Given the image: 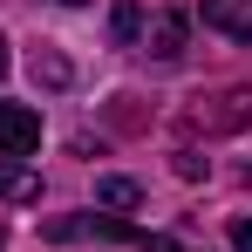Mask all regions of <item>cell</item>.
Returning a JSON list of instances; mask_svg holds the SVG:
<instances>
[{"label": "cell", "instance_id": "1", "mask_svg": "<svg viewBox=\"0 0 252 252\" xmlns=\"http://www.w3.org/2000/svg\"><path fill=\"white\" fill-rule=\"evenodd\" d=\"M41 150V109L0 102V157H34Z\"/></svg>", "mask_w": 252, "mask_h": 252}, {"label": "cell", "instance_id": "2", "mask_svg": "<svg viewBox=\"0 0 252 252\" xmlns=\"http://www.w3.org/2000/svg\"><path fill=\"white\" fill-rule=\"evenodd\" d=\"M136 48H143L150 62H177V55H184V14H177V7H157V14L143 21Z\"/></svg>", "mask_w": 252, "mask_h": 252}, {"label": "cell", "instance_id": "3", "mask_svg": "<svg viewBox=\"0 0 252 252\" xmlns=\"http://www.w3.org/2000/svg\"><path fill=\"white\" fill-rule=\"evenodd\" d=\"M191 123H198V129H246V123H252V89H225V95H205V102L191 109Z\"/></svg>", "mask_w": 252, "mask_h": 252}, {"label": "cell", "instance_id": "4", "mask_svg": "<svg viewBox=\"0 0 252 252\" xmlns=\"http://www.w3.org/2000/svg\"><path fill=\"white\" fill-rule=\"evenodd\" d=\"M198 14H205V28H218V34L252 41V0H198Z\"/></svg>", "mask_w": 252, "mask_h": 252}, {"label": "cell", "instance_id": "5", "mask_svg": "<svg viewBox=\"0 0 252 252\" xmlns=\"http://www.w3.org/2000/svg\"><path fill=\"white\" fill-rule=\"evenodd\" d=\"M0 198L7 205H34L41 198V170L28 164V157H0Z\"/></svg>", "mask_w": 252, "mask_h": 252}, {"label": "cell", "instance_id": "6", "mask_svg": "<svg viewBox=\"0 0 252 252\" xmlns=\"http://www.w3.org/2000/svg\"><path fill=\"white\" fill-rule=\"evenodd\" d=\"M28 68H34V82H48V89H68V82H75V62H68L62 48H48V41L28 48Z\"/></svg>", "mask_w": 252, "mask_h": 252}, {"label": "cell", "instance_id": "7", "mask_svg": "<svg viewBox=\"0 0 252 252\" xmlns=\"http://www.w3.org/2000/svg\"><path fill=\"white\" fill-rule=\"evenodd\" d=\"M95 205L102 211H136L143 205V184L136 177H95Z\"/></svg>", "mask_w": 252, "mask_h": 252}, {"label": "cell", "instance_id": "8", "mask_svg": "<svg viewBox=\"0 0 252 252\" xmlns=\"http://www.w3.org/2000/svg\"><path fill=\"white\" fill-rule=\"evenodd\" d=\"M143 34V0H116V14H109V41L116 48H136Z\"/></svg>", "mask_w": 252, "mask_h": 252}, {"label": "cell", "instance_id": "9", "mask_svg": "<svg viewBox=\"0 0 252 252\" xmlns=\"http://www.w3.org/2000/svg\"><path fill=\"white\" fill-rule=\"evenodd\" d=\"M232 252H252V218H232Z\"/></svg>", "mask_w": 252, "mask_h": 252}, {"label": "cell", "instance_id": "10", "mask_svg": "<svg viewBox=\"0 0 252 252\" xmlns=\"http://www.w3.org/2000/svg\"><path fill=\"white\" fill-rule=\"evenodd\" d=\"M143 246H150V252H184L177 239H143Z\"/></svg>", "mask_w": 252, "mask_h": 252}, {"label": "cell", "instance_id": "11", "mask_svg": "<svg viewBox=\"0 0 252 252\" xmlns=\"http://www.w3.org/2000/svg\"><path fill=\"white\" fill-rule=\"evenodd\" d=\"M0 75H7V34H0Z\"/></svg>", "mask_w": 252, "mask_h": 252}, {"label": "cell", "instance_id": "12", "mask_svg": "<svg viewBox=\"0 0 252 252\" xmlns=\"http://www.w3.org/2000/svg\"><path fill=\"white\" fill-rule=\"evenodd\" d=\"M62 7H89V0H62Z\"/></svg>", "mask_w": 252, "mask_h": 252}]
</instances>
